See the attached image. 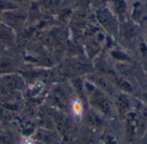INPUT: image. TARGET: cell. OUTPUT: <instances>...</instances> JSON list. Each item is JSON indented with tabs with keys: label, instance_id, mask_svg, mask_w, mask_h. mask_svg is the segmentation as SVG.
I'll use <instances>...</instances> for the list:
<instances>
[{
	"label": "cell",
	"instance_id": "7a4b0ae2",
	"mask_svg": "<svg viewBox=\"0 0 147 144\" xmlns=\"http://www.w3.org/2000/svg\"><path fill=\"white\" fill-rule=\"evenodd\" d=\"M22 144H34V143L30 139H24L22 142Z\"/></svg>",
	"mask_w": 147,
	"mask_h": 144
},
{
	"label": "cell",
	"instance_id": "6da1fadb",
	"mask_svg": "<svg viewBox=\"0 0 147 144\" xmlns=\"http://www.w3.org/2000/svg\"><path fill=\"white\" fill-rule=\"evenodd\" d=\"M117 106L119 111L121 113H124L127 111V110L129 107V102L128 99L126 98V96L124 95H120L117 98Z\"/></svg>",
	"mask_w": 147,
	"mask_h": 144
}]
</instances>
